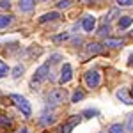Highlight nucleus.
Masks as SVG:
<instances>
[{
  "instance_id": "29",
  "label": "nucleus",
  "mask_w": 133,
  "mask_h": 133,
  "mask_svg": "<svg viewBox=\"0 0 133 133\" xmlns=\"http://www.w3.org/2000/svg\"><path fill=\"white\" fill-rule=\"evenodd\" d=\"M128 130L133 131V115H130V121H128Z\"/></svg>"
},
{
  "instance_id": "5",
  "label": "nucleus",
  "mask_w": 133,
  "mask_h": 133,
  "mask_svg": "<svg viewBox=\"0 0 133 133\" xmlns=\"http://www.w3.org/2000/svg\"><path fill=\"white\" fill-rule=\"evenodd\" d=\"M48 71H50V64H43L41 68H37L34 73V82H43L48 76Z\"/></svg>"
},
{
  "instance_id": "30",
  "label": "nucleus",
  "mask_w": 133,
  "mask_h": 133,
  "mask_svg": "<svg viewBox=\"0 0 133 133\" xmlns=\"http://www.w3.org/2000/svg\"><path fill=\"white\" fill-rule=\"evenodd\" d=\"M78 2H82V4H92V0H78Z\"/></svg>"
},
{
  "instance_id": "10",
  "label": "nucleus",
  "mask_w": 133,
  "mask_h": 133,
  "mask_svg": "<svg viewBox=\"0 0 133 133\" xmlns=\"http://www.w3.org/2000/svg\"><path fill=\"white\" fill-rule=\"evenodd\" d=\"M87 51H89L91 55H98V53H103V46L98 44V43H89V44H87Z\"/></svg>"
},
{
  "instance_id": "4",
  "label": "nucleus",
  "mask_w": 133,
  "mask_h": 133,
  "mask_svg": "<svg viewBox=\"0 0 133 133\" xmlns=\"http://www.w3.org/2000/svg\"><path fill=\"white\" fill-rule=\"evenodd\" d=\"M80 121H82V115H71V117L61 126V133H71V130L75 126H78Z\"/></svg>"
},
{
  "instance_id": "22",
  "label": "nucleus",
  "mask_w": 133,
  "mask_h": 133,
  "mask_svg": "<svg viewBox=\"0 0 133 133\" xmlns=\"http://www.w3.org/2000/svg\"><path fill=\"white\" fill-rule=\"evenodd\" d=\"M117 5H121V7H131L133 0H117Z\"/></svg>"
},
{
  "instance_id": "32",
  "label": "nucleus",
  "mask_w": 133,
  "mask_h": 133,
  "mask_svg": "<svg viewBox=\"0 0 133 133\" xmlns=\"http://www.w3.org/2000/svg\"><path fill=\"white\" fill-rule=\"evenodd\" d=\"M20 133H29V131H27V130H21V131Z\"/></svg>"
},
{
  "instance_id": "8",
  "label": "nucleus",
  "mask_w": 133,
  "mask_h": 133,
  "mask_svg": "<svg viewBox=\"0 0 133 133\" xmlns=\"http://www.w3.org/2000/svg\"><path fill=\"white\" fill-rule=\"evenodd\" d=\"M117 98L123 103H126V105H133V98L128 94V89H119L117 91Z\"/></svg>"
},
{
  "instance_id": "20",
  "label": "nucleus",
  "mask_w": 133,
  "mask_h": 133,
  "mask_svg": "<svg viewBox=\"0 0 133 133\" xmlns=\"http://www.w3.org/2000/svg\"><path fill=\"white\" fill-rule=\"evenodd\" d=\"M7 71H9L7 64H5V62L0 59V78H2V76H5V75H7Z\"/></svg>"
},
{
  "instance_id": "14",
  "label": "nucleus",
  "mask_w": 133,
  "mask_h": 133,
  "mask_svg": "<svg viewBox=\"0 0 133 133\" xmlns=\"http://www.w3.org/2000/svg\"><path fill=\"white\" fill-rule=\"evenodd\" d=\"M11 126H12L11 117H7V115H0V128H11Z\"/></svg>"
},
{
  "instance_id": "21",
  "label": "nucleus",
  "mask_w": 133,
  "mask_h": 133,
  "mask_svg": "<svg viewBox=\"0 0 133 133\" xmlns=\"http://www.w3.org/2000/svg\"><path fill=\"white\" fill-rule=\"evenodd\" d=\"M21 73H23V66H16V68L12 69V76H14V78H20Z\"/></svg>"
},
{
  "instance_id": "15",
  "label": "nucleus",
  "mask_w": 133,
  "mask_h": 133,
  "mask_svg": "<svg viewBox=\"0 0 133 133\" xmlns=\"http://www.w3.org/2000/svg\"><path fill=\"white\" fill-rule=\"evenodd\" d=\"M108 133H124V126L123 124H112L108 128Z\"/></svg>"
},
{
  "instance_id": "17",
  "label": "nucleus",
  "mask_w": 133,
  "mask_h": 133,
  "mask_svg": "<svg viewBox=\"0 0 133 133\" xmlns=\"http://www.w3.org/2000/svg\"><path fill=\"white\" fill-rule=\"evenodd\" d=\"M83 96H85V94H83L82 91H75V94H73V98H71V101H73V103L82 101V99H83Z\"/></svg>"
},
{
  "instance_id": "2",
  "label": "nucleus",
  "mask_w": 133,
  "mask_h": 133,
  "mask_svg": "<svg viewBox=\"0 0 133 133\" xmlns=\"http://www.w3.org/2000/svg\"><path fill=\"white\" fill-rule=\"evenodd\" d=\"M64 99H66V89H55L48 94V105H51V107L64 103Z\"/></svg>"
},
{
  "instance_id": "16",
  "label": "nucleus",
  "mask_w": 133,
  "mask_h": 133,
  "mask_svg": "<svg viewBox=\"0 0 133 133\" xmlns=\"http://www.w3.org/2000/svg\"><path fill=\"white\" fill-rule=\"evenodd\" d=\"M11 21H12V16H0V29H4V27H7Z\"/></svg>"
},
{
  "instance_id": "26",
  "label": "nucleus",
  "mask_w": 133,
  "mask_h": 133,
  "mask_svg": "<svg viewBox=\"0 0 133 133\" xmlns=\"http://www.w3.org/2000/svg\"><path fill=\"white\" fill-rule=\"evenodd\" d=\"M0 7H2V9H9V7H11L9 0H2V2H0Z\"/></svg>"
},
{
  "instance_id": "12",
  "label": "nucleus",
  "mask_w": 133,
  "mask_h": 133,
  "mask_svg": "<svg viewBox=\"0 0 133 133\" xmlns=\"http://www.w3.org/2000/svg\"><path fill=\"white\" fill-rule=\"evenodd\" d=\"M32 9H34V0H20V11L30 12Z\"/></svg>"
},
{
  "instance_id": "33",
  "label": "nucleus",
  "mask_w": 133,
  "mask_h": 133,
  "mask_svg": "<svg viewBox=\"0 0 133 133\" xmlns=\"http://www.w3.org/2000/svg\"><path fill=\"white\" fill-rule=\"evenodd\" d=\"M131 94H133V87H131Z\"/></svg>"
},
{
  "instance_id": "25",
  "label": "nucleus",
  "mask_w": 133,
  "mask_h": 133,
  "mask_svg": "<svg viewBox=\"0 0 133 133\" xmlns=\"http://www.w3.org/2000/svg\"><path fill=\"white\" fill-rule=\"evenodd\" d=\"M39 53H41V48H34V46L29 48V55H39Z\"/></svg>"
},
{
  "instance_id": "28",
  "label": "nucleus",
  "mask_w": 133,
  "mask_h": 133,
  "mask_svg": "<svg viewBox=\"0 0 133 133\" xmlns=\"http://www.w3.org/2000/svg\"><path fill=\"white\" fill-rule=\"evenodd\" d=\"M50 61H51V64H57V62L61 61V55H51Z\"/></svg>"
},
{
  "instance_id": "6",
  "label": "nucleus",
  "mask_w": 133,
  "mask_h": 133,
  "mask_svg": "<svg viewBox=\"0 0 133 133\" xmlns=\"http://www.w3.org/2000/svg\"><path fill=\"white\" fill-rule=\"evenodd\" d=\"M71 78H73V69H71V66H69V64H64V66H62L61 80H59V82H61L62 85H66V83L69 82Z\"/></svg>"
},
{
  "instance_id": "23",
  "label": "nucleus",
  "mask_w": 133,
  "mask_h": 133,
  "mask_svg": "<svg viewBox=\"0 0 133 133\" xmlns=\"http://www.w3.org/2000/svg\"><path fill=\"white\" fill-rule=\"evenodd\" d=\"M108 32H110V27H108V25H103V27H99L98 34H99V36H107Z\"/></svg>"
},
{
  "instance_id": "27",
  "label": "nucleus",
  "mask_w": 133,
  "mask_h": 133,
  "mask_svg": "<svg viewBox=\"0 0 133 133\" xmlns=\"http://www.w3.org/2000/svg\"><path fill=\"white\" fill-rule=\"evenodd\" d=\"M83 115H98V110H85V112H83Z\"/></svg>"
},
{
  "instance_id": "9",
  "label": "nucleus",
  "mask_w": 133,
  "mask_h": 133,
  "mask_svg": "<svg viewBox=\"0 0 133 133\" xmlns=\"http://www.w3.org/2000/svg\"><path fill=\"white\" fill-rule=\"evenodd\" d=\"M57 18H61V14H59L57 11H53V12H46V14H43L41 18H39V23H46V21H53V20H57Z\"/></svg>"
},
{
  "instance_id": "19",
  "label": "nucleus",
  "mask_w": 133,
  "mask_h": 133,
  "mask_svg": "<svg viewBox=\"0 0 133 133\" xmlns=\"http://www.w3.org/2000/svg\"><path fill=\"white\" fill-rule=\"evenodd\" d=\"M53 121H55V117H53L51 114H50V115H48V114H44V115H43V119H41V123L46 124V126H48V124H51Z\"/></svg>"
},
{
  "instance_id": "7",
  "label": "nucleus",
  "mask_w": 133,
  "mask_h": 133,
  "mask_svg": "<svg viewBox=\"0 0 133 133\" xmlns=\"http://www.w3.org/2000/svg\"><path fill=\"white\" fill-rule=\"evenodd\" d=\"M82 27H83V30L92 32L94 27H96V18H94V16H85L83 21H82Z\"/></svg>"
},
{
  "instance_id": "18",
  "label": "nucleus",
  "mask_w": 133,
  "mask_h": 133,
  "mask_svg": "<svg viewBox=\"0 0 133 133\" xmlns=\"http://www.w3.org/2000/svg\"><path fill=\"white\" fill-rule=\"evenodd\" d=\"M69 4H71V0H57V2H55V5H57L59 9H66V7H69Z\"/></svg>"
},
{
  "instance_id": "31",
  "label": "nucleus",
  "mask_w": 133,
  "mask_h": 133,
  "mask_svg": "<svg viewBox=\"0 0 133 133\" xmlns=\"http://www.w3.org/2000/svg\"><path fill=\"white\" fill-rule=\"evenodd\" d=\"M128 64H130V66H133V55L130 57V62H128Z\"/></svg>"
},
{
  "instance_id": "1",
  "label": "nucleus",
  "mask_w": 133,
  "mask_h": 133,
  "mask_svg": "<svg viewBox=\"0 0 133 133\" xmlns=\"http://www.w3.org/2000/svg\"><path fill=\"white\" fill-rule=\"evenodd\" d=\"M11 99L16 103V107L20 108V112L23 114L25 117H30L32 108H30V105H29V101H27L23 96H20V94H12V96H11Z\"/></svg>"
},
{
  "instance_id": "3",
  "label": "nucleus",
  "mask_w": 133,
  "mask_h": 133,
  "mask_svg": "<svg viewBox=\"0 0 133 133\" xmlns=\"http://www.w3.org/2000/svg\"><path fill=\"white\" fill-rule=\"evenodd\" d=\"M85 85L89 87V89H94V87H98L99 83H101V75H99V71H87L85 73Z\"/></svg>"
},
{
  "instance_id": "11",
  "label": "nucleus",
  "mask_w": 133,
  "mask_h": 133,
  "mask_svg": "<svg viewBox=\"0 0 133 133\" xmlns=\"http://www.w3.org/2000/svg\"><path fill=\"white\" fill-rule=\"evenodd\" d=\"M131 23H133V18H131V16H123V18H119V23H117V27H119L121 30H124V29H128Z\"/></svg>"
},
{
  "instance_id": "13",
  "label": "nucleus",
  "mask_w": 133,
  "mask_h": 133,
  "mask_svg": "<svg viewBox=\"0 0 133 133\" xmlns=\"http://www.w3.org/2000/svg\"><path fill=\"white\" fill-rule=\"evenodd\" d=\"M124 44V41L123 39H105V46H110V48H121Z\"/></svg>"
},
{
  "instance_id": "24",
  "label": "nucleus",
  "mask_w": 133,
  "mask_h": 133,
  "mask_svg": "<svg viewBox=\"0 0 133 133\" xmlns=\"http://www.w3.org/2000/svg\"><path fill=\"white\" fill-rule=\"evenodd\" d=\"M68 37H69V34H61V36H55V37H53V41H55V43H61V41H66Z\"/></svg>"
}]
</instances>
